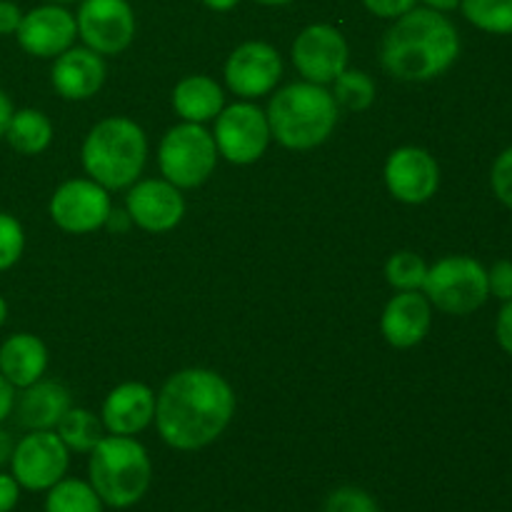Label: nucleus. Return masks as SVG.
Here are the masks:
<instances>
[{
	"label": "nucleus",
	"mask_w": 512,
	"mask_h": 512,
	"mask_svg": "<svg viewBox=\"0 0 512 512\" xmlns=\"http://www.w3.org/2000/svg\"><path fill=\"white\" fill-rule=\"evenodd\" d=\"M235 393L228 380L208 368L175 373L155 398V428L173 450L208 448L228 430Z\"/></svg>",
	"instance_id": "f257e3e1"
},
{
	"label": "nucleus",
	"mask_w": 512,
	"mask_h": 512,
	"mask_svg": "<svg viewBox=\"0 0 512 512\" xmlns=\"http://www.w3.org/2000/svg\"><path fill=\"white\" fill-rule=\"evenodd\" d=\"M460 55L458 28L445 13L413 8L395 18L380 45V63L403 83H425L453 68Z\"/></svg>",
	"instance_id": "f03ea898"
},
{
	"label": "nucleus",
	"mask_w": 512,
	"mask_h": 512,
	"mask_svg": "<svg viewBox=\"0 0 512 512\" xmlns=\"http://www.w3.org/2000/svg\"><path fill=\"white\" fill-rule=\"evenodd\" d=\"M265 115L270 135L283 148L313 150L333 135L338 125V103L325 85L300 80L278 90Z\"/></svg>",
	"instance_id": "7ed1b4c3"
},
{
	"label": "nucleus",
	"mask_w": 512,
	"mask_h": 512,
	"mask_svg": "<svg viewBox=\"0 0 512 512\" xmlns=\"http://www.w3.org/2000/svg\"><path fill=\"white\" fill-rule=\"evenodd\" d=\"M83 168L105 190H123L138 183L148 160L145 130L130 118H105L83 140Z\"/></svg>",
	"instance_id": "20e7f679"
},
{
	"label": "nucleus",
	"mask_w": 512,
	"mask_h": 512,
	"mask_svg": "<svg viewBox=\"0 0 512 512\" xmlns=\"http://www.w3.org/2000/svg\"><path fill=\"white\" fill-rule=\"evenodd\" d=\"M88 463V483L103 505L125 510L138 505L153 483V463L143 445L128 435H105Z\"/></svg>",
	"instance_id": "39448f33"
},
{
	"label": "nucleus",
	"mask_w": 512,
	"mask_h": 512,
	"mask_svg": "<svg viewBox=\"0 0 512 512\" xmlns=\"http://www.w3.org/2000/svg\"><path fill=\"white\" fill-rule=\"evenodd\" d=\"M423 293L440 313L470 315L488 303V270L470 255H448L428 268Z\"/></svg>",
	"instance_id": "423d86ee"
},
{
	"label": "nucleus",
	"mask_w": 512,
	"mask_h": 512,
	"mask_svg": "<svg viewBox=\"0 0 512 512\" xmlns=\"http://www.w3.org/2000/svg\"><path fill=\"white\" fill-rule=\"evenodd\" d=\"M160 173L175 188H200L218 165V145L213 133L200 123H180L163 135L158 148Z\"/></svg>",
	"instance_id": "0eeeda50"
},
{
	"label": "nucleus",
	"mask_w": 512,
	"mask_h": 512,
	"mask_svg": "<svg viewBox=\"0 0 512 512\" xmlns=\"http://www.w3.org/2000/svg\"><path fill=\"white\" fill-rule=\"evenodd\" d=\"M70 465V450L55 430H30L15 443L10 458V475L30 493H48L65 478Z\"/></svg>",
	"instance_id": "6e6552de"
},
{
	"label": "nucleus",
	"mask_w": 512,
	"mask_h": 512,
	"mask_svg": "<svg viewBox=\"0 0 512 512\" xmlns=\"http://www.w3.org/2000/svg\"><path fill=\"white\" fill-rule=\"evenodd\" d=\"M215 145L228 163L250 165L265 155L270 145L268 115L250 100L228 105L215 118Z\"/></svg>",
	"instance_id": "1a4fd4ad"
},
{
	"label": "nucleus",
	"mask_w": 512,
	"mask_h": 512,
	"mask_svg": "<svg viewBox=\"0 0 512 512\" xmlns=\"http://www.w3.org/2000/svg\"><path fill=\"white\" fill-rule=\"evenodd\" d=\"M110 195L90 178H75L60 185L50 198V218L60 230L73 235L95 233L110 218Z\"/></svg>",
	"instance_id": "9d476101"
},
{
	"label": "nucleus",
	"mask_w": 512,
	"mask_h": 512,
	"mask_svg": "<svg viewBox=\"0 0 512 512\" xmlns=\"http://www.w3.org/2000/svg\"><path fill=\"white\" fill-rule=\"evenodd\" d=\"M75 23L85 48L98 55L123 53L135 38V13L128 0H83Z\"/></svg>",
	"instance_id": "9b49d317"
},
{
	"label": "nucleus",
	"mask_w": 512,
	"mask_h": 512,
	"mask_svg": "<svg viewBox=\"0 0 512 512\" xmlns=\"http://www.w3.org/2000/svg\"><path fill=\"white\" fill-rule=\"evenodd\" d=\"M350 50L343 33L328 23H315L300 30L293 43V65L303 80L328 85L348 68Z\"/></svg>",
	"instance_id": "f8f14e48"
},
{
	"label": "nucleus",
	"mask_w": 512,
	"mask_h": 512,
	"mask_svg": "<svg viewBox=\"0 0 512 512\" xmlns=\"http://www.w3.org/2000/svg\"><path fill=\"white\" fill-rule=\"evenodd\" d=\"M283 78V58L263 40H248L238 45L225 60V83L243 100H255L273 93Z\"/></svg>",
	"instance_id": "ddd939ff"
},
{
	"label": "nucleus",
	"mask_w": 512,
	"mask_h": 512,
	"mask_svg": "<svg viewBox=\"0 0 512 512\" xmlns=\"http://www.w3.org/2000/svg\"><path fill=\"white\" fill-rule=\"evenodd\" d=\"M385 185L405 205H423L438 193L440 165L425 148L405 145L390 153L385 163Z\"/></svg>",
	"instance_id": "4468645a"
},
{
	"label": "nucleus",
	"mask_w": 512,
	"mask_h": 512,
	"mask_svg": "<svg viewBox=\"0 0 512 512\" xmlns=\"http://www.w3.org/2000/svg\"><path fill=\"white\" fill-rule=\"evenodd\" d=\"M75 35H78L75 15L58 3L28 10L15 30L20 48L33 58H58L60 53L73 48Z\"/></svg>",
	"instance_id": "2eb2a0df"
},
{
	"label": "nucleus",
	"mask_w": 512,
	"mask_h": 512,
	"mask_svg": "<svg viewBox=\"0 0 512 512\" xmlns=\"http://www.w3.org/2000/svg\"><path fill=\"white\" fill-rule=\"evenodd\" d=\"M125 210L138 228L148 233H168L180 225L185 215V200L180 188L168 180H140L133 183L125 198Z\"/></svg>",
	"instance_id": "dca6fc26"
},
{
	"label": "nucleus",
	"mask_w": 512,
	"mask_h": 512,
	"mask_svg": "<svg viewBox=\"0 0 512 512\" xmlns=\"http://www.w3.org/2000/svg\"><path fill=\"white\" fill-rule=\"evenodd\" d=\"M433 325V305L420 290H405L385 305L380 328L393 348H415L423 343Z\"/></svg>",
	"instance_id": "f3484780"
},
{
	"label": "nucleus",
	"mask_w": 512,
	"mask_h": 512,
	"mask_svg": "<svg viewBox=\"0 0 512 512\" xmlns=\"http://www.w3.org/2000/svg\"><path fill=\"white\" fill-rule=\"evenodd\" d=\"M100 420L110 435L133 438L155 420V393L145 383L118 385L105 398Z\"/></svg>",
	"instance_id": "a211bd4d"
},
{
	"label": "nucleus",
	"mask_w": 512,
	"mask_h": 512,
	"mask_svg": "<svg viewBox=\"0 0 512 512\" xmlns=\"http://www.w3.org/2000/svg\"><path fill=\"white\" fill-rule=\"evenodd\" d=\"M105 75H108V68H105L103 55L90 48H68L55 58L53 70H50L53 88L65 100L93 98L103 88Z\"/></svg>",
	"instance_id": "6ab92c4d"
},
{
	"label": "nucleus",
	"mask_w": 512,
	"mask_h": 512,
	"mask_svg": "<svg viewBox=\"0 0 512 512\" xmlns=\"http://www.w3.org/2000/svg\"><path fill=\"white\" fill-rule=\"evenodd\" d=\"M73 408L70 390L58 380H35L23 388V395L15 403V413L23 428L28 430H55L63 415Z\"/></svg>",
	"instance_id": "aec40b11"
},
{
	"label": "nucleus",
	"mask_w": 512,
	"mask_h": 512,
	"mask_svg": "<svg viewBox=\"0 0 512 512\" xmlns=\"http://www.w3.org/2000/svg\"><path fill=\"white\" fill-rule=\"evenodd\" d=\"M48 370V348L33 333H15L0 345V373L13 388H28Z\"/></svg>",
	"instance_id": "412c9836"
},
{
	"label": "nucleus",
	"mask_w": 512,
	"mask_h": 512,
	"mask_svg": "<svg viewBox=\"0 0 512 512\" xmlns=\"http://www.w3.org/2000/svg\"><path fill=\"white\" fill-rule=\"evenodd\" d=\"M173 108L185 123H208L225 108L223 88L208 75H188L173 90Z\"/></svg>",
	"instance_id": "4be33fe9"
},
{
	"label": "nucleus",
	"mask_w": 512,
	"mask_h": 512,
	"mask_svg": "<svg viewBox=\"0 0 512 512\" xmlns=\"http://www.w3.org/2000/svg\"><path fill=\"white\" fill-rule=\"evenodd\" d=\"M5 140L20 155H40L53 143V123L45 113L35 108L15 110L10 118Z\"/></svg>",
	"instance_id": "5701e85b"
},
{
	"label": "nucleus",
	"mask_w": 512,
	"mask_h": 512,
	"mask_svg": "<svg viewBox=\"0 0 512 512\" xmlns=\"http://www.w3.org/2000/svg\"><path fill=\"white\" fill-rule=\"evenodd\" d=\"M55 433L70 453H90L105 438L103 420L85 408H70L58 423Z\"/></svg>",
	"instance_id": "b1692460"
},
{
	"label": "nucleus",
	"mask_w": 512,
	"mask_h": 512,
	"mask_svg": "<svg viewBox=\"0 0 512 512\" xmlns=\"http://www.w3.org/2000/svg\"><path fill=\"white\" fill-rule=\"evenodd\" d=\"M103 508L93 485L78 478H63L45 495V512H103Z\"/></svg>",
	"instance_id": "393cba45"
},
{
	"label": "nucleus",
	"mask_w": 512,
	"mask_h": 512,
	"mask_svg": "<svg viewBox=\"0 0 512 512\" xmlns=\"http://www.w3.org/2000/svg\"><path fill=\"white\" fill-rule=\"evenodd\" d=\"M465 20L490 35H512V0H460Z\"/></svg>",
	"instance_id": "a878e982"
},
{
	"label": "nucleus",
	"mask_w": 512,
	"mask_h": 512,
	"mask_svg": "<svg viewBox=\"0 0 512 512\" xmlns=\"http://www.w3.org/2000/svg\"><path fill=\"white\" fill-rule=\"evenodd\" d=\"M335 90L333 98L335 103L343 105V108L355 110H368L375 100V83L365 70H350L345 68L338 78L333 80Z\"/></svg>",
	"instance_id": "bb28decb"
},
{
	"label": "nucleus",
	"mask_w": 512,
	"mask_h": 512,
	"mask_svg": "<svg viewBox=\"0 0 512 512\" xmlns=\"http://www.w3.org/2000/svg\"><path fill=\"white\" fill-rule=\"evenodd\" d=\"M425 275H428V263L418 253H410V250L390 255V260L385 263V280L398 293H405V290H423Z\"/></svg>",
	"instance_id": "cd10ccee"
},
{
	"label": "nucleus",
	"mask_w": 512,
	"mask_h": 512,
	"mask_svg": "<svg viewBox=\"0 0 512 512\" xmlns=\"http://www.w3.org/2000/svg\"><path fill=\"white\" fill-rule=\"evenodd\" d=\"M25 250L23 225L15 215L0 213V273L10 270Z\"/></svg>",
	"instance_id": "c85d7f7f"
},
{
	"label": "nucleus",
	"mask_w": 512,
	"mask_h": 512,
	"mask_svg": "<svg viewBox=\"0 0 512 512\" xmlns=\"http://www.w3.org/2000/svg\"><path fill=\"white\" fill-rule=\"evenodd\" d=\"M323 512H383L370 493L355 485H343L325 498Z\"/></svg>",
	"instance_id": "c756f323"
},
{
	"label": "nucleus",
	"mask_w": 512,
	"mask_h": 512,
	"mask_svg": "<svg viewBox=\"0 0 512 512\" xmlns=\"http://www.w3.org/2000/svg\"><path fill=\"white\" fill-rule=\"evenodd\" d=\"M490 188L495 198L512 210V145L495 158L493 170H490Z\"/></svg>",
	"instance_id": "7c9ffc66"
},
{
	"label": "nucleus",
	"mask_w": 512,
	"mask_h": 512,
	"mask_svg": "<svg viewBox=\"0 0 512 512\" xmlns=\"http://www.w3.org/2000/svg\"><path fill=\"white\" fill-rule=\"evenodd\" d=\"M488 290L493 298L508 303L512 300V260H498L488 270Z\"/></svg>",
	"instance_id": "2f4dec72"
},
{
	"label": "nucleus",
	"mask_w": 512,
	"mask_h": 512,
	"mask_svg": "<svg viewBox=\"0 0 512 512\" xmlns=\"http://www.w3.org/2000/svg\"><path fill=\"white\" fill-rule=\"evenodd\" d=\"M363 3L370 13L385 20H395L415 8V0H363Z\"/></svg>",
	"instance_id": "473e14b6"
},
{
	"label": "nucleus",
	"mask_w": 512,
	"mask_h": 512,
	"mask_svg": "<svg viewBox=\"0 0 512 512\" xmlns=\"http://www.w3.org/2000/svg\"><path fill=\"white\" fill-rule=\"evenodd\" d=\"M495 338H498L500 348L512 355V300L503 303V308H500L498 320H495Z\"/></svg>",
	"instance_id": "72a5a7b5"
},
{
	"label": "nucleus",
	"mask_w": 512,
	"mask_h": 512,
	"mask_svg": "<svg viewBox=\"0 0 512 512\" xmlns=\"http://www.w3.org/2000/svg\"><path fill=\"white\" fill-rule=\"evenodd\" d=\"M20 485L10 473H0V512H13L20 503Z\"/></svg>",
	"instance_id": "f704fd0d"
},
{
	"label": "nucleus",
	"mask_w": 512,
	"mask_h": 512,
	"mask_svg": "<svg viewBox=\"0 0 512 512\" xmlns=\"http://www.w3.org/2000/svg\"><path fill=\"white\" fill-rule=\"evenodd\" d=\"M23 13L13 0H0V35H15Z\"/></svg>",
	"instance_id": "c9c22d12"
},
{
	"label": "nucleus",
	"mask_w": 512,
	"mask_h": 512,
	"mask_svg": "<svg viewBox=\"0 0 512 512\" xmlns=\"http://www.w3.org/2000/svg\"><path fill=\"white\" fill-rule=\"evenodd\" d=\"M13 408H15V388L3 378V373H0V423L13 413Z\"/></svg>",
	"instance_id": "e433bc0d"
},
{
	"label": "nucleus",
	"mask_w": 512,
	"mask_h": 512,
	"mask_svg": "<svg viewBox=\"0 0 512 512\" xmlns=\"http://www.w3.org/2000/svg\"><path fill=\"white\" fill-rule=\"evenodd\" d=\"M105 225H108L113 233H125V230L133 225V220H130L128 210H110V218H108V223H105Z\"/></svg>",
	"instance_id": "4c0bfd02"
},
{
	"label": "nucleus",
	"mask_w": 512,
	"mask_h": 512,
	"mask_svg": "<svg viewBox=\"0 0 512 512\" xmlns=\"http://www.w3.org/2000/svg\"><path fill=\"white\" fill-rule=\"evenodd\" d=\"M13 450H15L13 435H10L5 428H0V468H3V465H10Z\"/></svg>",
	"instance_id": "58836bf2"
},
{
	"label": "nucleus",
	"mask_w": 512,
	"mask_h": 512,
	"mask_svg": "<svg viewBox=\"0 0 512 512\" xmlns=\"http://www.w3.org/2000/svg\"><path fill=\"white\" fill-rule=\"evenodd\" d=\"M15 108L10 103V98L5 95V90H0V138H5V130H8L10 118H13Z\"/></svg>",
	"instance_id": "ea45409f"
},
{
	"label": "nucleus",
	"mask_w": 512,
	"mask_h": 512,
	"mask_svg": "<svg viewBox=\"0 0 512 512\" xmlns=\"http://www.w3.org/2000/svg\"><path fill=\"white\" fill-rule=\"evenodd\" d=\"M430 10H438V13H448V10L460 8V0H423Z\"/></svg>",
	"instance_id": "a19ab883"
},
{
	"label": "nucleus",
	"mask_w": 512,
	"mask_h": 512,
	"mask_svg": "<svg viewBox=\"0 0 512 512\" xmlns=\"http://www.w3.org/2000/svg\"><path fill=\"white\" fill-rule=\"evenodd\" d=\"M203 3L208 5L210 10H215V13H228V10H233L240 0H203Z\"/></svg>",
	"instance_id": "79ce46f5"
},
{
	"label": "nucleus",
	"mask_w": 512,
	"mask_h": 512,
	"mask_svg": "<svg viewBox=\"0 0 512 512\" xmlns=\"http://www.w3.org/2000/svg\"><path fill=\"white\" fill-rule=\"evenodd\" d=\"M5 320H8V303H5V298L0 295V328L5 325Z\"/></svg>",
	"instance_id": "37998d69"
},
{
	"label": "nucleus",
	"mask_w": 512,
	"mask_h": 512,
	"mask_svg": "<svg viewBox=\"0 0 512 512\" xmlns=\"http://www.w3.org/2000/svg\"><path fill=\"white\" fill-rule=\"evenodd\" d=\"M255 3H260V5H288V3H293V0H255Z\"/></svg>",
	"instance_id": "c03bdc74"
},
{
	"label": "nucleus",
	"mask_w": 512,
	"mask_h": 512,
	"mask_svg": "<svg viewBox=\"0 0 512 512\" xmlns=\"http://www.w3.org/2000/svg\"><path fill=\"white\" fill-rule=\"evenodd\" d=\"M48 3H58V5H63V3H75V0H48Z\"/></svg>",
	"instance_id": "a18cd8bd"
}]
</instances>
